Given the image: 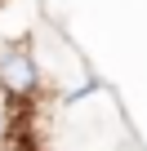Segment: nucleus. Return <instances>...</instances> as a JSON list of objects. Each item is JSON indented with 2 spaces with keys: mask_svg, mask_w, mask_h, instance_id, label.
I'll use <instances>...</instances> for the list:
<instances>
[{
  "mask_svg": "<svg viewBox=\"0 0 147 151\" xmlns=\"http://www.w3.org/2000/svg\"><path fill=\"white\" fill-rule=\"evenodd\" d=\"M40 98V62L31 40H9L0 49V102L9 107V116L27 120Z\"/></svg>",
  "mask_w": 147,
  "mask_h": 151,
  "instance_id": "nucleus-1",
  "label": "nucleus"
}]
</instances>
